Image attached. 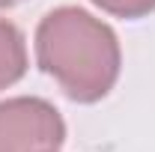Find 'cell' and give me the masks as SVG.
<instances>
[{
  "label": "cell",
  "instance_id": "277c9868",
  "mask_svg": "<svg viewBox=\"0 0 155 152\" xmlns=\"http://www.w3.org/2000/svg\"><path fill=\"white\" fill-rule=\"evenodd\" d=\"M93 3L101 12L116 15V18H128V21L155 12V0H93Z\"/></svg>",
  "mask_w": 155,
  "mask_h": 152
},
{
  "label": "cell",
  "instance_id": "7a4b0ae2",
  "mask_svg": "<svg viewBox=\"0 0 155 152\" xmlns=\"http://www.w3.org/2000/svg\"><path fill=\"white\" fill-rule=\"evenodd\" d=\"M66 122L60 111L36 95L0 101V152H60Z\"/></svg>",
  "mask_w": 155,
  "mask_h": 152
},
{
  "label": "cell",
  "instance_id": "5b68a950",
  "mask_svg": "<svg viewBox=\"0 0 155 152\" xmlns=\"http://www.w3.org/2000/svg\"><path fill=\"white\" fill-rule=\"evenodd\" d=\"M21 0H0V9H9V6H18Z\"/></svg>",
  "mask_w": 155,
  "mask_h": 152
},
{
  "label": "cell",
  "instance_id": "3957f363",
  "mask_svg": "<svg viewBox=\"0 0 155 152\" xmlns=\"http://www.w3.org/2000/svg\"><path fill=\"white\" fill-rule=\"evenodd\" d=\"M27 72V45L24 33L12 21L0 18V90L18 84Z\"/></svg>",
  "mask_w": 155,
  "mask_h": 152
},
{
  "label": "cell",
  "instance_id": "6da1fadb",
  "mask_svg": "<svg viewBox=\"0 0 155 152\" xmlns=\"http://www.w3.org/2000/svg\"><path fill=\"white\" fill-rule=\"evenodd\" d=\"M39 69L60 84L72 101L93 104L114 90L122 51L116 33L87 9H51L36 27Z\"/></svg>",
  "mask_w": 155,
  "mask_h": 152
}]
</instances>
